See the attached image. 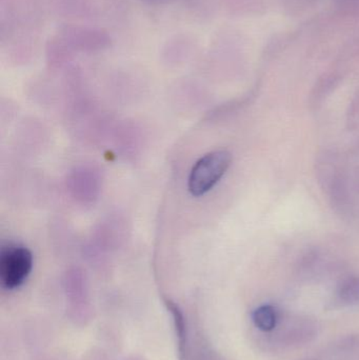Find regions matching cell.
I'll use <instances>...</instances> for the list:
<instances>
[{"label":"cell","instance_id":"obj_1","mask_svg":"<svg viewBox=\"0 0 359 360\" xmlns=\"http://www.w3.org/2000/svg\"><path fill=\"white\" fill-rule=\"evenodd\" d=\"M232 156L228 151H214L202 156L190 173L188 190L195 197L210 192L223 179L231 165Z\"/></svg>","mask_w":359,"mask_h":360},{"label":"cell","instance_id":"obj_2","mask_svg":"<svg viewBox=\"0 0 359 360\" xmlns=\"http://www.w3.org/2000/svg\"><path fill=\"white\" fill-rule=\"evenodd\" d=\"M33 269V255L27 248L8 245L0 253V281L6 290H15L27 281Z\"/></svg>","mask_w":359,"mask_h":360}]
</instances>
